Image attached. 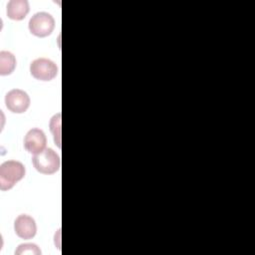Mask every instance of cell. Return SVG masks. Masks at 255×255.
<instances>
[{"mask_svg": "<svg viewBox=\"0 0 255 255\" xmlns=\"http://www.w3.org/2000/svg\"><path fill=\"white\" fill-rule=\"evenodd\" d=\"M25 166L17 160H7L0 165V189H11L25 176Z\"/></svg>", "mask_w": 255, "mask_h": 255, "instance_id": "obj_1", "label": "cell"}, {"mask_svg": "<svg viewBox=\"0 0 255 255\" xmlns=\"http://www.w3.org/2000/svg\"><path fill=\"white\" fill-rule=\"evenodd\" d=\"M32 163L37 171L43 174H53L59 170L61 166L60 156L50 147L45 148L32 158Z\"/></svg>", "mask_w": 255, "mask_h": 255, "instance_id": "obj_2", "label": "cell"}, {"mask_svg": "<svg viewBox=\"0 0 255 255\" xmlns=\"http://www.w3.org/2000/svg\"><path fill=\"white\" fill-rule=\"evenodd\" d=\"M29 31L40 38L49 36L55 28V20L47 12H38L29 21Z\"/></svg>", "mask_w": 255, "mask_h": 255, "instance_id": "obj_3", "label": "cell"}, {"mask_svg": "<svg viewBox=\"0 0 255 255\" xmlns=\"http://www.w3.org/2000/svg\"><path fill=\"white\" fill-rule=\"evenodd\" d=\"M30 73L37 80L51 81L57 76L58 67L50 59L39 58L31 63Z\"/></svg>", "mask_w": 255, "mask_h": 255, "instance_id": "obj_4", "label": "cell"}, {"mask_svg": "<svg viewBox=\"0 0 255 255\" xmlns=\"http://www.w3.org/2000/svg\"><path fill=\"white\" fill-rule=\"evenodd\" d=\"M5 105L10 112L14 114H23L30 106V98L25 91L13 89L6 94Z\"/></svg>", "mask_w": 255, "mask_h": 255, "instance_id": "obj_5", "label": "cell"}, {"mask_svg": "<svg viewBox=\"0 0 255 255\" xmlns=\"http://www.w3.org/2000/svg\"><path fill=\"white\" fill-rule=\"evenodd\" d=\"M46 143H47L46 134L40 128L30 129L24 137L25 149L34 155L43 151L46 148Z\"/></svg>", "mask_w": 255, "mask_h": 255, "instance_id": "obj_6", "label": "cell"}, {"mask_svg": "<svg viewBox=\"0 0 255 255\" xmlns=\"http://www.w3.org/2000/svg\"><path fill=\"white\" fill-rule=\"evenodd\" d=\"M14 230L22 239H31L36 235L37 226L34 218L27 214L19 215L14 222Z\"/></svg>", "mask_w": 255, "mask_h": 255, "instance_id": "obj_7", "label": "cell"}, {"mask_svg": "<svg viewBox=\"0 0 255 255\" xmlns=\"http://www.w3.org/2000/svg\"><path fill=\"white\" fill-rule=\"evenodd\" d=\"M28 12L29 3L26 0H11L7 4V16L12 20H23Z\"/></svg>", "mask_w": 255, "mask_h": 255, "instance_id": "obj_8", "label": "cell"}, {"mask_svg": "<svg viewBox=\"0 0 255 255\" xmlns=\"http://www.w3.org/2000/svg\"><path fill=\"white\" fill-rule=\"evenodd\" d=\"M16 68V58L11 52H0V75L6 76L12 74Z\"/></svg>", "mask_w": 255, "mask_h": 255, "instance_id": "obj_9", "label": "cell"}, {"mask_svg": "<svg viewBox=\"0 0 255 255\" xmlns=\"http://www.w3.org/2000/svg\"><path fill=\"white\" fill-rule=\"evenodd\" d=\"M59 127H61V114H58V115L54 116L52 118V121H51V130L54 134V140L58 144V146L61 147V144H60V134H61L60 130H61V128Z\"/></svg>", "mask_w": 255, "mask_h": 255, "instance_id": "obj_10", "label": "cell"}, {"mask_svg": "<svg viewBox=\"0 0 255 255\" xmlns=\"http://www.w3.org/2000/svg\"><path fill=\"white\" fill-rule=\"evenodd\" d=\"M18 255L22 254H33V255H40L41 250L36 244L33 243H26V244H21L18 246V249L15 252Z\"/></svg>", "mask_w": 255, "mask_h": 255, "instance_id": "obj_11", "label": "cell"}]
</instances>
